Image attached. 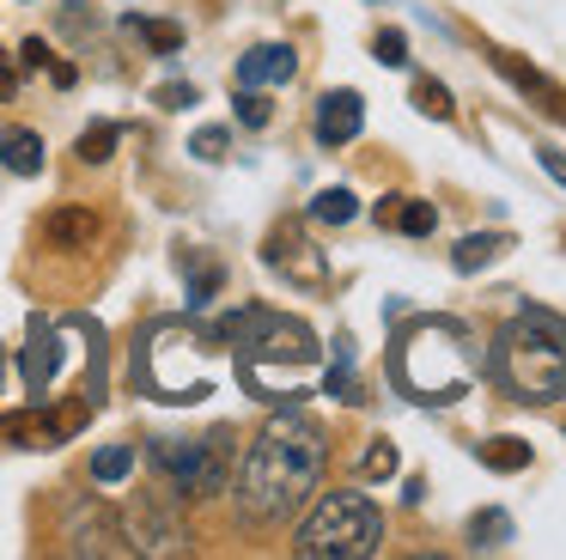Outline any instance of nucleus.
<instances>
[{"label": "nucleus", "mask_w": 566, "mask_h": 560, "mask_svg": "<svg viewBox=\"0 0 566 560\" xmlns=\"http://www.w3.org/2000/svg\"><path fill=\"white\" fill-rule=\"evenodd\" d=\"M323 457H329V438L317 421L305 414H274L256 433V445L244 450V469H238V518L244 523H281L317 494Z\"/></svg>", "instance_id": "nucleus-1"}, {"label": "nucleus", "mask_w": 566, "mask_h": 560, "mask_svg": "<svg viewBox=\"0 0 566 560\" xmlns=\"http://www.w3.org/2000/svg\"><path fill=\"white\" fill-rule=\"evenodd\" d=\"M213 341L238 348V377L256 390L262 402H293L305 390L311 365H317V335L293 317L274 311H238L213 329Z\"/></svg>", "instance_id": "nucleus-2"}, {"label": "nucleus", "mask_w": 566, "mask_h": 560, "mask_svg": "<svg viewBox=\"0 0 566 560\" xmlns=\"http://www.w3.org/2000/svg\"><path fill=\"white\" fill-rule=\"evenodd\" d=\"M493 377L517 402L566 396V317L548 304H517V317L493 335Z\"/></svg>", "instance_id": "nucleus-3"}, {"label": "nucleus", "mask_w": 566, "mask_h": 560, "mask_svg": "<svg viewBox=\"0 0 566 560\" xmlns=\"http://www.w3.org/2000/svg\"><path fill=\"white\" fill-rule=\"evenodd\" d=\"M396 377L415 402H457L481 377V341L457 317H420L396 335Z\"/></svg>", "instance_id": "nucleus-4"}, {"label": "nucleus", "mask_w": 566, "mask_h": 560, "mask_svg": "<svg viewBox=\"0 0 566 560\" xmlns=\"http://www.w3.org/2000/svg\"><path fill=\"white\" fill-rule=\"evenodd\" d=\"M378 542H384V511L359 487H335V494H323L305 511L293 554L298 560H366V554H378Z\"/></svg>", "instance_id": "nucleus-5"}, {"label": "nucleus", "mask_w": 566, "mask_h": 560, "mask_svg": "<svg viewBox=\"0 0 566 560\" xmlns=\"http://www.w3.org/2000/svg\"><path fill=\"white\" fill-rule=\"evenodd\" d=\"M153 469L165 475V494H177V499L226 494V475H232V426H213L201 438H159L153 445Z\"/></svg>", "instance_id": "nucleus-6"}, {"label": "nucleus", "mask_w": 566, "mask_h": 560, "mask_svg": "<svg viewBox=\"0 0 566 560\" xmlns=\"http://www.w3.org/2000/svg\"><path fill=\"white\" fill-rule=\"evenodd\" d=\"M128 554H189V523L177 518V494H140L123 511Z\"/></svg>", "instance_id": "nucleus-7"}, {"label": "nucleus", "mask_w": 566, "mask_h": 560, "mask_svg": "<svg viewBox=\"0 0 566 560\" xmlns=\"http://www.w3.org/2000/svg\"><path fill=\"white\" fill-rule=\"evenodd\" d=\"M262 262L281 280H293V287H323V280H329V256H323V243L305 231V219H281V226L262 238Z\"/></svg>", "instance_id": "nucleus-8"}, {"label": "nucleus", "mask_w": 566, "mask_h": 560, "mask_svg": "<svg viewBox=\"0 0 566 560\" xmlns=\"http://www.w3.org/2000/svg\"><path fill=\"white\" fill-rule=\"evenodd\" d=\"M67 548H74V554H128L123 518L104 511L98 499H80V506L67 511Z\"/></svg>", "instance_id": "nucleus-9"}, {"label": "nucleus", "mask_w": 566, "mask_h": 560, "mask_svg": "<svg viewBox=\"0 0 566 560\" xmlns=\"http://www.w3.org/2000/svg\"><path fill=\"white\" fill-rule=\"evenodd\" d=\"M359 128H366V97H359L354 85H335V92L317 97V141L323 146L359 141Z\"/></svg>", "instance_id": "nucleus-10"}, {"label": "nucleus", "mask_w": 566, "mask_h": 560, "mask_svg": "<svg viewBox=\"0 0 566 560\" xmlns=\"http://www.w3.org/2000/svg\"><path fill=\"white\" fill-rule=\"evenodd\" d=\"M298 73V55L293 43H256L238 55V85H250V92H274V85H286Z\"/></svg>", "instance_id": "nucleus-11"}, {"label": "nucleus", "mask_w": 566, "mask_h": 560, "mask_svg": "<svg viewBox=\"0 0 566 560\" xmlns=\"http://www.w3.org/2000/svg\"><path fill=\"white\" fill-rule=\"evenodd\" d=\"M493 68H500L505 80L517 85V92H530V97H536V110H542V116L566 122V92H560V85L548 80V73H536V68H530L524 55H505V49H500V55H493Z\"/></svg>", "instance_id": "nucleus-12"}, {"label": "nucleus", "mask_w": 566, "mask_h": 560, "mask_svg": "<svg viewBox=\"0 0 566 560\" xmlns=\"http://www.w3.org/2000/svg\"><path fill=\"white\" fill-rule=\"evenodd\" d=\"M19 365H25V390L43 396L50 377H55V365H62V341H55L50 323H31V341H25V353H19Z\"/></svg>", "instance_id": "nucleus-13"}, {"label": "nucleus", "mask_w": 566, "mask_h": 560, "mask_svg": "<svg viewBox=\"0 0 566 560\" xmlns=\"http://www.w3.org/2000/svg\"><path fill=\"white\" fill-rule=\"evenodd\" d=\"M371 219H378V226H396L402 238H427V231L439 226V207H432V201H408V195H384V201L371 207Z\"/></svg>", "instance_id": "nucleus-14"}, {"label": "nucleus", "mask_w": 566, "mask_h": 560, "mask_svg": "<svg viewBox=\"0 0 566 560\" xmlns=\"http://www.w3.org/2000/svg\"><path fill=\"white\" fill-rule=\"evenodd\" d=\"M0 165L13 170V177H38V170H43L38 128H7V134H0Z\"/></svg>", "instance_id": "nucleus-15"}, {"label": "nucleus", "mask_w": 566, "mask_h": 560, "mask_svg": "<svg viewBox=\"0 0 566 560\" xmlns=\"http://www.w3.org/2000/svg\"><path fill=\"white\" fill-rule=\"evenodd\" d=\"M505 250H512V238H505V231H475V238H463L451 250V268H457V274H481V268L500 262Z\"/></svg>", "instance_id": "nucleus-16"}, {"label": "nucleus", "mask_w": 566, "mask_h": 560, "mask_svg": "<svg viewBox=\"0 0 566 560\" xmlns=\"http://www.w3.org/2000/svg\"><path fill=\"white\" fill-rule=\"evenodd\" d=\"M92 238H98V214H86V207H62V214H50V243L55 250H86Z\"/></svg>", "instance_id": "nucleus-17"}, {"label": "nucleus", "mask_w": 566, "mask_h": 560, "mask_svg": "<svg viewBox=\"0 0 566 560\" xmlns=\"http://www.w3.org/2000/svg\"><path fill=\"white\" fill-rule=\"evenodd\" d=\"M475 457L488 463L493 475H517V469H530V445H524V438H512V433L481 438V450H475Z\"/></svg>", "instance_id": "nucleus-18"}, {"label": "nucleus", "mask_w": 566, "mask_h": 560, "mask_svg": "<svg viewBox=\"0 0 566 560\" xmlns=\"http://www.w3.org/2000/svg\"><path fill=\"white\" fill-rule=\"evenodd\" d=\"M311 219H317V226H354V219H359V195L335 183V189H323L317 201H311Z\"/></svg>", "instance_id": "nucleus-19"}, {"label": "nucleus", "mask_w": 566, "mask_h": 560, "mask_svg": "<svg viewBox=\"0 0 566 560\" xmlns=\"http://www.w3.org/2000/svg\"><path fill=\"white\" fill-rule=\"evenodd\" d=\"M415 110L432 122H451V92H444V80H432V73H415Z\"/></svg>", "instance_id": "nucleus-20"}, {"label": "nucleus", "mask_w": 566, "mask_h": 560, "mask_svg": "<svg viewBox=\"0 0 566 560\" xmlns=\"http://www.w3.org/2000/svg\"><path fill=\"white\" fill-rule=\"evenodd\" d=\"M469 542H475V548H505V542H512V518H505L500 506L475 511V518H469Z\"/></svg>", "instance_id": "nucleus-21"}, {"label": "nucleus", "mask_w": 566, "mask_h": 560, "mask_svg": "<svg viewBox=\"0 0 566 560\" xmlns=\"http://www.w3.org/2000/svg\"><path fill=\"white\" fill-rule=\"evenodd\" d=\"M116 141H123V128H116V122H92V128L80 134V146H74V153L86 158V165H104V158L116 153Z\"/></svg>", "instance_id": "nucleus-22"}, {"label": "nucleus", "mask_w": 566, "mask_h": 560, "mask_svg": "<svg viewBox=\"0 0 566 560\" xmlns=\"http://www.w3.org/2000/svg\"><path fill=\"white\" fill-rule=\"evenodd\" d=\"M128 469H135V450H128V445H104L98 457H92V481H104V487L128 481Z\"/></svg>", "instance_id": "nucleus-23"}, {"label": "nucleus", "mask_w": 566, "mask_h": 560, "mask_svg": "<svg viewBox=\"0 0 566 560\" xmlns=\"http://www.w3.org/2000/svg\"><path fill=\"white\" fill-rule=\"evenodd\" d=\"M128 31H140L159 55H171V49H184V24H171V19H128Z\"/></svg>", "instance_id": "nucleus-24"}, {"label": "nucleus", "mask_w": 566, "mask_h": 560, "mask_svg": "<svg viewBox=\"0 0 566 560\" xmlns=\"http://www.w3.org/2000/svg\"><path fill=\"white\" fill-rule=\"evenodd\" d=\"M359 475H371V481H390V475H396V445H390V438H371V445L359 450Z\"/></svg>", "instance_id": "nucleus-25"}, {"label": "nucleus", "mask_w": 566, "mask_h": 560, "mask_svg": "<svg viewBox=\"0 0 566 560\" xmlns=\"http://www.w3.org/2000/svg\"><path fill=\"white\" fill-rule=\"evenodd\" d=\"M238 122H244V128H269L274 122V104H269V92H250V85H238Z\"/></svg>", "instance_id": "nucleus-26"}, {"label": "nucleus", "mask_w": 566, "mask_h": 560, "mask_svg": "<svg viewBox=\"0 0 566 560\" xmlns=\"http://www.w3.org/2000/svg\"><path fill=\"white\" fill-rule=\"evenodd\" d=\"M220 287H226V268L220 262H189V304H208Z\"/></svg>", "instance_id": "nucleus-27"}, {"label": "nucleus", "mask_w": 566, "mask_h": 560, "mask_svg": "<svg viewBox=\"0 0 566 560\" xmlns=\"http://www.w3.org/2000/svg\"><path fill=\"white\" fill-rule=\"evenodd\" d=\"M189 153H196L201 165H220V158L232 153V128H196V141H189Z\"/></svg>", "instance_id": "nucleus-28"}, {"label": "nucleus", "mask_w": 566, "mask_h": 560, "mask_svg": "<svg viewBox=\"0 0 566 560\" xmlns=\"http://www.w3.org/2000/svg\"><path fill=\"white\" fill-rule=\"evenodd\" d=\"M371 55H378L384 68H402V61H408V37L390 24V31H378V37H371Z\"/></svg>", "instance_id": "nucleus-29"}, {"label": "nucleus", "mask_w": 566, "mask_h": 560, "mask_svg": "<svg viewBox=\"0 0 566 560\" xmlns=\"http://www.w3.org/2000/svg\"><path fill=\"white\" fill-rule=\"evenodd\" d=\"M19 61H25V68H50V43H43V37H25V43H19Z\"/></svg>", "instance_id": "nucleus-30"}, {"label": "nucleus", "mask_w": 566, "mask_h": 560, "mask_svg": "<svg viewBox=\"0 0 566 560\" xmlns=\"http://www.w3.org/2000/svg\"><path fill=\"white\" fill-rule=\"evenodd\" d=\"M159 104H165V110H189V104H196V85H165Z\"/></svg>", "instance_id": "nucleus-31"}, {"label": "nucleus", "mask_w": 566, "mask_h": 560, "mask_svg": "<svg viewBox=\"0 0 566 560\" xmlns=\"http://www.w3.org/2000/svg\"><path fill=\"white\" fill-rule=\"evenodd\" d=\"M542 165H548L554 183H566V153H554V146H542Z\"/></svg>", "instance_id": "nucleus-32"}, {"label": "nucleus", "mask_w": 566, "mask_h": 560, "mask_svg": "<svg viewBox=\"0 0 566 560\" xmlns=\"http://www.w3.org/2000/svg\"><path fill=\"white\" fill-rule=\"evenodd\" d=\"M19 92V73L13 68H0V97H13Z\"/></svg>", "instance_id": "nucleus-33"}, {"label": "nucleus", "mask_w": 566, "mask_h": 560, "mask_svg": "<svg viewBox=\"0 0 566 560\" xmlns=\"http://www.w3.org/2000/svg\"><path fill=\"white\" fill-rule=\"evenodd\" d=\"M371 7H378V0H371Z\"/></svg>", "instance_id": "nucleus-34"}]
</instances>
